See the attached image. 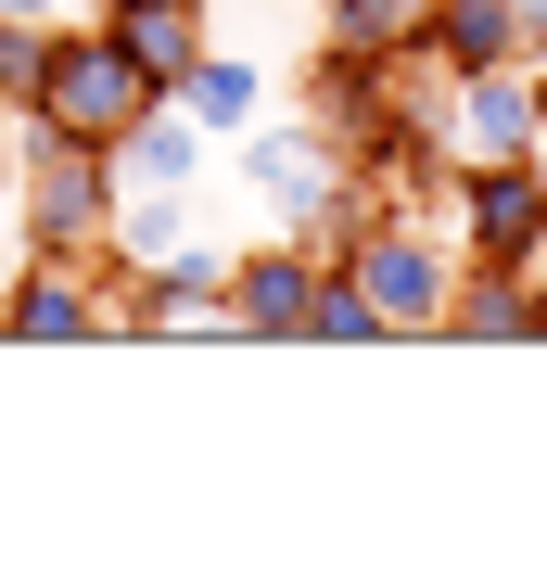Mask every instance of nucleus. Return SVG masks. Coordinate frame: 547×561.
Returning a JSON list of instances; mask_svg holds the SVG:
<instances>
[{
  "label": "nucleus",
  "mask_w": 547,
  "mask_h": 561,
  "mask_svg": "<svg viewBox=\"0 0 547 561\" xmlns=\"http://www.w3.org/2000/svg\"><path fill=\"white\" fill-rule=\"evenodd\" d=\"M242 192L280 217V230H306V243H344L357 217H382V192H370V167L344 153L318 115H293V128H242Z\"/></svg>",
  "instance_id": "nucleus-1"
},
{
  "label": "nucleus",
  "mask_w": 547,
  "mask_h": 561,
  "mask_svg": "<svg viewBox=\"0 0 547 561\" xmlns=\"http://www.w3.org/2000/svg\"><path fill=\"white\" fill-rule=\"evenodd\" d=\"M140 103H166V90H153V77L115 51V26H103V13H90V26H51V38H38L26 128H65V140H103V153H115V140L140 128Z\"/></svg>",
  "instance_id": "nucleus-2"
},
{
  "label": "nucleus",
  "mask_w": 547,
  "mask_h": 561,
  "mask_svg": "<svg viewBox=\"0 0 547 561\" xmlns=\"http://www.w3.org/2000/svg\"><path fill=\"white\" fill-rule=\"evenodd\" d=\"M115 153L103 140H65V128H26L13 140V205H26V255H103L115 243Z\"/></svg>",
  "instance_id": "nucleus-3"
},
{
  "label": "nucleus",
  "mask_w": 547,
  "mask_h": 561,
  "mask_svg": "<svg viewBox=\"0 0 547 561\" xmlns=\"http://www.w3.org/2000/svg\"><path fill=\"white\" fill-rule=\"evenodd\" d=\"M331 255L357 268V294L382 307V332H445V307H458V268H445V243L420 230V217L382 205V217H357Z\"/></svg>",
  "instance_id": "nucleus-4"
},
{
  "label": "nucleus",
  "mask_w": 547,
  "mask_h": 561,
  "mask_svg": "<svg viewBox=\"0 0 547 561\" xmlns=\"http://www.w3.org/2000/svg\"><path fill=\"white\" fill-rule=\"evenodd\" d=\"M535 243H547V153L458 167V255L472 268H535Z\"/></svg>",
  "instance_id": "nucleus-5"
},
{
  "label": "nucleus",
  "mask_w": 547,
  "mask_h": 561,
  "mask_svg": "<svg viewBox=\"0 0 547 561\" xmlns=\"http://www.w3.org/2000/svg\"><path fill=\"white\" fill-rule=\"evenodd\" d=\"M318 268H331V243H306V230H280V243L230 255V332H242V345H306Z\"/></svg>",
  "instance_id": "nucleus-6"
},
{
  "label": "nucleus",
  "mask_w": 547,
  "mask_h": 561,
  "mask_svg": "<svg viewBox=\"0 0 547 561\" xmlns=\"http://www.w3.org/2000/svg\"><path fill=\"white\" fill-rule=\"evenodd\" d=\"M0 332H13V345L115 332V319H103V268H90V255H26V268H13V294H0Z\"/></svg>",
  "instance_id": "nucleus-7"
},
{
  "label": "nucleus",
  "mask_w": 547,
  "mask_h": 561,
  "mask_svg": "<svg viewBox=\"0 0 547 561\" xmlns=\"http://www.w3.org/2000/svg\"><path fill=\"white\" fill-rule=\"evenodd\" d=\"M445 140H458V167L535 153V65H484V77H445Z\"/></svg>",
  "instance_id": "nucleus-8"
},
{
  "label": "nucleus",
  "mask_w": 547,
  "mask_h": 561,
  "mask_svg": "<svg viewBox=\"0 0 547 561\" xmlns=\"http://www.w3.org/2000/svg\"><path fill=\"white\" fill-rule=\"evenodd\" d=\"M535 332H547L535 268H472V255H458V307H445V345H535Z\"/></svg>",
  "instance_id": "nucleus-9"
},
{
  "label": "nucleus",
  "mask_w": 547,
  "mask_h": 561,
  "mask_svg": "<svg viewBox=\"0 0 547 561\" xmlns=\"http://www.w3.org/2000/svg\"><path fill=\"white\" fill-rule=\"evenodd\" d=\"M205 140L217 128L166 90V103H140V128L115 140V179H140V192H191V179H205Z\"/></svg>",
  "instance_id": "nucleus-10"
},
{
  "label": "nucleus",
  "mask_w": 547,
  "mask_h": 561,
  "mask_svg": "<svg viewBox=\"0 0 547 561\" xmlns=\"http://www.w3.org/2000/svg\"><path fill=\"white\" fill-rule=\"evenodd\" d=\"M103 26H115V51H128L153 90H178V77L217 51V38H205V0H128V13H103Z\"/></svg>",
  "instance_id": "nucleus-11"
},
{
  "label": "nucleus",
  "mask_w": 547,
  "mask_h": 561,
  "mask_svg": "<svg viewBox=\"0 0 547 561\" xmlns=\"http://www.w3.org/2000/svg\"><path fill=\"white\" fill-rule=\"evenodd\" d=\"M445 77H484V65H535V38H522L510 0H433V38H420Z\"/></svg>",
  "instance_id": "nucleus-12"
},
{
  "label": "nucleus",
  "mask_w": 547,
  "mask_h": 561,
  "mask_svg": "<svg viewBox=\"0 0 547 561\" xmlns=\"http://www.w3.org/2000/svg\"><path fill=\"white\" fill-rule=\"evenodd\" d=\"M420 38H433V0H331L318 13V51H370V65H395Z\"/></svg>",
  "instance_id": "nucleus-13"
},
{
  "label": "nucleus",
  "mask_w": 547,
  "mask_h": 561,
  "mask_svg": "<svg viewBox=\"0 0 547 561\" xmlns=\"http://www.w3.org/2000/svg\"><path fill=\"white\" fill-rule=\"evenodd\" d=\"M178 103L205 115L217 140H242V128H255V115H268V65H242V51H205V65L178 77Z\"/></svg>",
  "instance_id": "nucleus-14"
},
{
  "label": "nucleus",
  "mask_w": 547,
  "mask_h": 561,
  "mask_svg": "<svg viewBox=\"0 0 547 561\" xmlns=\"http://www.w3.org/2000/svg\"><path fill=\"white\" fill-rule=\"evenodd\" d=\"M191 243V192H115V255H128V268H153V255H178Z\"/></svg>",
  "instance_id": "nucleus-15"
},
{
  "label": "nucleus",
  "mask_w": 547,
  "mask_h": 561,
  "mask_svg": "<svg viewBox=\"0 0 547 561\" xmlns=\"http://www.w3.org/2000/svg\"><path fill=\"white\" fill-rule=\"evenodd\" d=\"M306 345H382V307L370 294H357V268H318V307H306Z\"/></svg>",
  "instance_id": "nucleus-16"
},
{
  "label": "nucleus",
  "mask_w": 547,
  "mask_h": 561,
  "mask_svg": "<svg viewBox=\"0 0 547 561\" xmlns=\"http://www.w3.org/2000/svg\"><path fill=\"white\" fill-rule=\"evenodd\" d=\"M0 13H13V26H65V0H0Z\"/></svg>",
  "instance_id": "nucleus-17"
},
{
  "label": "nucleus",
  "mask_w": 547,
  "mask_h": 561,
  "mask_svg": "<svg viewBox=\"0 0 547 561\" xmlns=\"http://www.w3.org/2000/svg\"><path fill=\"white\" fill-rule=\"evenodd\" d=\"M510 13H522V38H535V51H547V0H510Z\"/></svg>",
  "instance_id": "nucleus-18"
},
{
  "label": "nucleus",
  "mask_w": 547,
  "mask_h": 561,
  "mask_svg": "<svg viewBox=\"0 0 547 561\" xmlns=\"http://www.w3.org/2000/svg\"><path fill=\"white\" fill-rule=\"evenodd\" d=\"M535 153H547V51H535Z\"/></svg>",
  "instance_id": "nucleus-19"
},
{
  "label": "nucleus",
  "mask_w": 547,
  "mask_h": 561,
  "mask_svg": "<svg viewBox=\"0 0 547 561\" xmlns=\"http://www.w3.org/2000/svg\"><path fill=\"white\" fill-rule=\"evenodd\" d=\"M0 140H26V103H13V90H0Z\"/></svg>",
  "instance_id": "nucleus-20"
},
{
  "label": "nucleus",
  "mask_w": 547,
  "mask_h": 561,
  "mask_svg": "<svg viewBox=\"0 0 547 561\" xmlns=\"http://www.w3.org/2000/svg\"><path fill=\"white\" fill-rule=\"evenodd\" d=\"M0 192H13V140H0Z\"/></svg>",
  "instance_id": "nucleus-21"
},
{
  "label": "nucleus",
  "mask_w": 547,
  "mask_h": 561,
  "mask_svg": "<svg viewBox=\"0 0 547 561\" xmlns=\"http://www.w3.org/2000/svg\"><path fill=\"white\" fill-rule=\"evenodd\" d=\"M535 294H547V243H535Z\"/></svg>",
  "instance_id": "nucleus-22"
},
{
  "label": "nucleus",
  "mask_w": 547,
  "mask_h": 561,
  "mask_svg": "<svg viewBox=\"0 0 547 561\" xmlns=\"http://www.w3.org/2000/svg\"><path fill=\"white\" fill-rule=\"evenodd\" d=\"M90 13H128V0H90Z\"/></svg>",
  "instance_id": "nucleus-23"
}]
</instances>
